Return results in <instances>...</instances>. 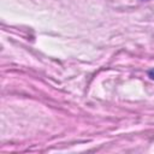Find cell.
<instances>
[{"label":"cell","instance_id":"1","mask_svg":"<svg viewBox=\"0 0 154 154\" xmlns=\"http://www.w3.org/2000/svg\"><path fill=\"white\" fill-rule=\"evenodd\" d=\"M149 77H150L152 79H154V71H150V72H149Z\"/></svg>","mask_w":154,"mask_h":154}]
</instances>
